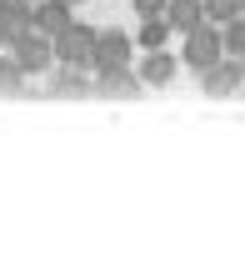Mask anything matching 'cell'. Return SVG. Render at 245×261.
<instances>
[{"label": "cell", "mask_w": 245, "mask_h": 261, "mask_svg": "<svg viewBox=\"0 0 245 261\" xmlns=\"http://www.w3.org/2000/svg\"><path fill=\"white\" fill-rule=\"evenodd\" d=\"M100 91H105V96H140L145 81H140V70L120 65V70H100Z\"/></svg>", "instance_id": "30bf717a"}, {"label": "cell", "mask_w": 245, "mask_h": 261, "mask_svg": "<svg viewBox=\"0 0 245 261\" xmlns=\"http://www.w3.org/2000/svg\"><path fill=\"white\" fill-rule=\"evenodd\" d=\"M200 91L205 96H235V91H245V65L235 56H220L215 65L200 70Z\"/></svg>", "instance_id": "277c9868"}, {"label": "cell", "mask_w": 245, "mask_h": 261, "mask_svg": "<svg viewBox=\"0 0 245 261\" xmlns=\"http://www.w3.org/2000/svg\"><path fill=\"white\" fill-rule=\"evenodd\" d=\"M15 81H25V70H20L15 56H5V61H0V86H15Z\"/></svg>", "instance_id": "2e32d148"}, {"label": "cell", "mask_w": 245, "mask_h": 261, "mask_svg": "<svg viewBox=\"0 0 245 261\" xmlns=\"http://www.w3.org/2000/svg\"><path fill=\"white\" fill-rule=\"evenodd\" d=\"M0 5H5V0H0Z\"/></svg>", "instance_id": "ac0fdd59"}, {"label": "cell", "mask_w": 245, "mask_h": 261, "mask_svg": "<svg viewBox=\"0 0 245 261\" xmlns=\"http://www.w3.org/2000/svg\"><path fill=\"white\" fill-rule=\"evenodd\" d=\"M80 70H85V65H65V70H60V91H70V96L85 91V75H80Z\"/></svg>", "instance_id": "5bb4252c"}, {"label": "cell", "mask_w": 245, "mask_h": 261, "mask_svg": "<svg viewBox=\"0 0 245 261\" xmlns=\"http://www.w3.org/2000/svg\"><path fill=\"white\" fill-rule=\"evenodd\" d=\"M10 56L20 61V70H25V75H35V70H45V65L55 61V40H50L45 31H25L15 45H10Z\"/></svg>", "instance_id": "5b68a950"}, {"label": "cell", "mask_w": 245, "mask_h": 261, "mask_svg": "<svg viewBox=\"0 0 245 261\" xmlns=\"http://www.w3.org/2000/svg\"><path fill=\"white\" fill-rule=\"evenodd\" d=\"M135 70H140V81H145V86H155V91H160V86H170V81L180 75V56L160 45V50H145V56L135 61Z\"/></svg>", "instance_id": "8992f818"}, {"label": "cell", "mask_w": 245, "mask_h": 261, "mask_svg": "<svg viewBox=\"0 0 245 261\" xmlns=\"http://www.w3.org/2000/svg\"><path fill=\"white\" fill-rule=\"evenodd\" d=\"M205 15H210L215 25H225V20L245 15V0H205Z\"/></svg>", "instance_id": "4fadbf2b"}, {"label": "cell", "mask_w": 245, "mask_h": 261, "mask_svg": "<svg viewBox=\"0 0 245 261\" xmlns=\"http://www.w3.org/2000/svg\"><path fill=\"white\" fill-rule=\"evenodd\" d=\"M165 20L175 25V35H185V31H195L200 20H210V15H205V0H170L165 5Z\"/></svg>", "instance_id": "9c48e42d"}, {"label": "cell", "mask_w": 245, "mask_h": 261, "mask_svg": "<svg viewBox=\"0 0 245 261\" xmlns=\"http://www.w3.org/2000/svg\"><path fill=\"white\" fill-rule=\"evenodd\" d=\"M135 50H140V45H135L125 31L105 25V31L95 35V56H90L95 75H100V70H120V65H130V61H135Z\"/></svg>", "instance_id": "7a4b0ae2"}, {"label": "cell", "mask_w": 245, "mask_h": 261, "mask_svg": "<svg viewBox=\"0 0 245 261\" xmlns=\"http://www.w3.org/2000/svg\"><path fill=\"white\" fill-rule=\"evenodd\" d=\"M95 25H85V20H70L60 35H55V61L60 65H90L95 56Z\"/></svg>", "instance_id": "3957f363"}, {"label": "cell", "mask_w": 245, "mask_h": 261, "mask_svg": "<svg viewBox=\"0 0 245 261\" xmlns=\"http://www.w3.org/2000/svg\"><path fill=\"white\" fill-rule=\"evenodd\" d=\"M25 31H35V0H5L0 5V45H15Z\"/></svg>", "instance_id": "52a82bcc"}, {"label": "cell", "mask_w": 245, "mask_h": 261, "mask_svg": "<svg viewBox=\"0 0 245 261\" xmlns=\"http://www.w3.org/2000/svg\"><path fill=\"white\" fill-rule=\"evenodd\" d=\"M65 5H85V0H65Z\"/></svg>", "instance_id": "e0dca14e"}, {"label": "cell", "mask_w": 245, "mask_h": 261, "mask_svg": "<svg viewBox=\"0 0 245 261\" xmlns=\"http://www.w3.org/2000/svg\"><path fill=\"white\" fill-rule=\"evenodd\" d=\"M165 5H170V0H130L135 20H155V15H165Z\"/></svg>", "instance_id": "9a60e30c"}, {"label": "cell", "mask_w": 245, "mask_h": 261, "mask_svg": "<svg viewBox=\"0 0 245 261\" xmlns=\"http://www.w3.org/2000/svg\"><path fill=\"white\" fill-rule=\"evenodd\" d=\"M70 20H75V15H70V5H65V0H35V31H45L50 40H55Z\"/></svg>", "instance_id": "ba28073f"}, {"label": "cell", "mask_w": 245, "mask_h": 261, "mask_svg": "<svg viewBox=\"0 0 245 261\" xmlns=\"http://www.w3.org/2000/svg\"><path fill=\"white\" fill-rule=\"evenodd\" d=\"M240 65H245V61H240Z\"/></svg>", "instance_id": "d6986e66"}, {"label": "cell", "mask_w": 245, "mask_h": 261, "mask_svg": "<svg viewBox=\"0 0 245 261\" xmlns=\"http://www.w3.org/2000/svg\"><path fill=\"white\" fill-rule=\"evenodd\" d=\"M220 31H225V56H235V61H245V15H235V20H225Z\"/></svg>", "instance_id": "7c38bea8"}, {"label": "cell", "mask_w": 245, "mask_h": 261, "mask_svg": "<svg viewBox=\"0 0 245 261\" xmlns=\"http://www.w3.org/2000/svg\"><path fill=\"white\" fill-rule=\"evenodd\" d=\"M170 35H175V25H170L165 15H155V20H140V31H135V45H140V50H160Z\"/></svg>", "instance_id": "8fae6325"}, {"label": "cell", "mask_w": 245, "mask_h": 261, "mask_svg": "<svg viewBox=\"0 0 245 261\" xmlns=\"http://www.w3.org/2000/svg\"><path fill=\"white\" fill-rule=\"evenodd\" d=\"M180 40H185L180 61L190 65L195 75H200L205 65H215V61H220V56H225V31H220L215 20H200V25H195V31H185Z\"/></svg>", "instance_id": "6da1fadb"}]
</instances>
